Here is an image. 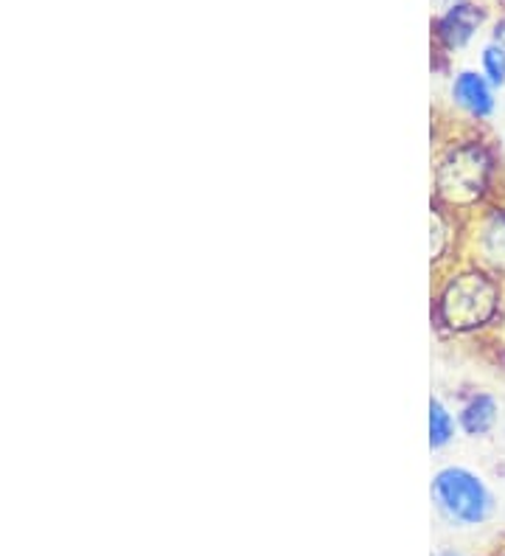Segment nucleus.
<instances>
[{"instance_id": "obj_1", "label": "nucleus", "mask_w": 505, "mask_h": 556, "mask_svg": "<svg viewBox=\"0 0 505 556\" xmlns=\"http://www.w3.org/2000/svg\"><path fill=\"white\" fill-rule=\"evenodd\" d=\"M500 157L492 141L480 136L478 127L452 129L446 136L435 138L432 155V200L430 203L471 217L483 205L497 200Z\"/></svg>"}, {"instance_id": "obj_2", "label": "nucleus", "mask_w": 505, "mask_h": 556, "mask_svg": "<svg viewBox=\"0 0 505 556\" xmlns=\"http://www.w3.org/2000/svg\"><path fill=\"white\" fill-rule=\"evenodd\" d=\"M430 318L441 338H483L505 320V281L469 258H458L435 273Z\"/></svg>"}, {"instance_id": "obj_3", "label": "nucleus", "mask_w": 505, "mask_h": 556, "mask_svg": "<svg viewBox=\"0 0 505 556\" xmlns=\"http://www.w3.org/2000/svg\"><path fill=\"white\" fill-rule=\"evenodd\" d=\"M432 509L450 529H480L497 511V497L478 469L466 464H444L432 472Z\"/></svg>"}, {"instance_id": "obj_4", "label": "nucleus", "mask_w": 505, "mask_h": 556, "mask_svg": "<svg viewBox=\"0 0 505 556\" xmlns=\"http://www.w3.org/2000/svg\"><path fill=\"white\" fill-rule=\"evenodd\" d=\"M464 258L505 281V203L494 200L466 217Z\"/></svg>"}, {"instance_id": "obj_5", "label": "nucleus", "mask_w": 505, "mask_h": 556, "mask_svg": "<svg viewBox=\"0 0 505 556\" xmlns=\"http://www.w3.org/2000/svg\"><path fill=\"white\" fill-rule=\"evenodd\" d=\"M450 102L471 127H480L497 113V88L480 71H455L450 79Z\"/></svg>"}, {"instance_id": "obj_6", "label": "nucleus", "mask_w": 505, "mask_h": 556, "mask_svg": "<svg viewBox=\"0 0 505 556\" xmlns=\"http://www.w3.org/2000/svg\"><path fill=\"white\" fill-rule=\"evenodd\" d=\"M485 21L483 7L471 3V0H455L444 12L432 21V37H435V48L441 56H450L460 48L471 42V37L478 35L480 26Z\"/></svg>"}, {"instance_id": "obj_7", "label": "nucleus", "mask_w": 505, "mask_h": 556, "mask_svg": "<svg viewBox=\"0 0 505 556\" xmlns=\"http://www.w3.org/2000/svg\"><path fill=\"white\" fill-rule=\"evenodd\" d=\"M466 217H458L441 205L430 203V267L432 273L444 270L464 258Z\"/></svg>"}, {"instance_id": "obj_8", "label": "nucleus", "mask_w": 505, "mask_h": 556, "mask_svg": "<svg viewBox=\"0 0 505 556\" xmlns=\"http://www.w3.org/2000/svg\"><path fill=\"white\" fill-rule=\"evenodd\" d=\"M500 400L489 391H466L455 407L460 433L466 439H489L500 425Z\"/></svg>"}, {"instance_id": "obj_9", "label": "nucleus", "mask_w": 505, "mask_h": 556, "mask_svg": "<svg viewBox=\"0 0 505 556\" xmlns=\"http://www.w3.org/2000/svg\"><path fill=\"white\" fill-rule=\"evenodd\" d=\"M460 425L455 407L444 400V396L430 394L427 402V444H430L432 453H444L446 447H452V441L458 439Z\"/></svg>"}, {"instance_id": "obj_10", "label": "nucleus", "mask_w": 505, "mask_h": 556, "mask_svg": "<svg viewBox=\"0 0 505 556\" xmlns=\"http://www.w3.org/2000/svg\"><path fill=\"white\" fill-rule=\"evenodd\" d=\"M480 74L492 81L494 88H505V48L497 42H485L480 51Z\"/></svg>"}, {"instance_id": "obj_11", "label": "nucleus", "mask_w": 505, "mask_h": 556, "mask_svg": "<svg viewBox=\"0 0 505 556\" xmlns=\"http://www.w3.org/2000/svg\"><path fill=\"white\" fill-rule=\"evenodd\" d=\"M492 40L497 42V46H503V48H505V17H503V21H497V26H494Z\"/></svg>"}, {"instance_id": "obj_12", "label": "nucleus", "mask_w": 505, "mask_h": 556, "mask_svg": "<svg viewBox=\"0 0 505 556\" xmlns=\"http://www.w3.org/2000/svg\"><path fill=\"white\" fill-rule=\"evenodd\" d=\"M432 556H475V554H466V551H458V548H438Z\"/></svg>"}, {"instance_id": "obj_13", "label": "nucleus", "mask_w": 505, "mask_h": 556, "mask_svg": "<svg viewBox=\"0 0 505 556\" xmlns=\"http://www.w3.org/2000/svg\"><path fill=\"white\" fill-rule=\"evenodd\" d=\"M492 556H505V543H503V545H497V551H494Z\"/></svg>"}, {"instance_id": "obj_14", "label": "nucleus", "mask_w": 505, "mask_h": 556, "mask_svg": "<svg viewBox=\"0 0 505 556\" xmlns=\"http://www.w3.org/2000/svg\"><path fill=\"white\" fill-rule=\"evenodd\" d=\"M500 352H503V357H505V334H503V340H500Z\"/></svg>"}]
</instances>
